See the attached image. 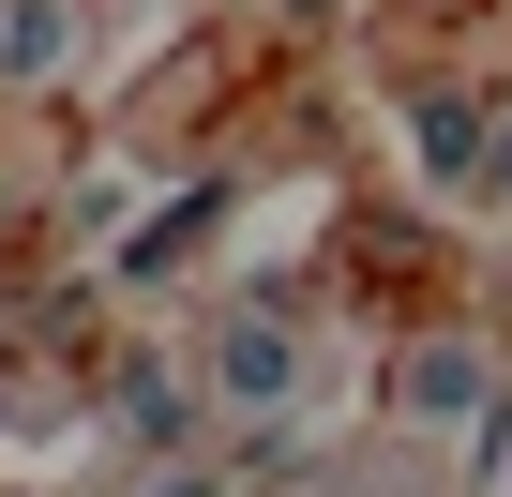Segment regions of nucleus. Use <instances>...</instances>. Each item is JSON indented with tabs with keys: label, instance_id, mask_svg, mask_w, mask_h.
<instances>
[{
	"label": "nucleus",
	"instance_id": "nucleus-1",
	"mask_svg": "<svg viewBox=\"0 0 512 497\" xmlns=\"http://www.w3.org/2000/svg\"><path fill=\"white\" fill-rule=\"evenodd\" d=\"M287 377H302V347H287V332H226V392H241V407H272Z\"/></svg>",
	"mask_w": 512,
	"mask_h": 497
},
{
	"label": "nucleus",
	"instance_id": "nucleus-2",
	"mask_svg": "<svg viewBox=\"0 0 512 497\" xmlns=\"http://www.w3.org/2000/svg\"><path fill=\"white\" fill-rule=\"evenodd\" d=\"M121 422H136L151 452H181V422H196V392H181V377H121Z\"/></svg>",
	"mask_w": 512,
	"mask_h": 497
},
{
	"label": "nucleus",
	"instance_id": "nucleus-3",
	"mask_svg": "<svg viewBox=\"0 0 512 497\" xmlns=\"http://www.w3.org/2000/svg\"><path fill=\"white\" fill-rule=\"evenodd\" d=\"M151 497H226V482H151Z\"/></svg>",
	"mask_w": 512,
	"mask_h": 497
}]
</instances>
